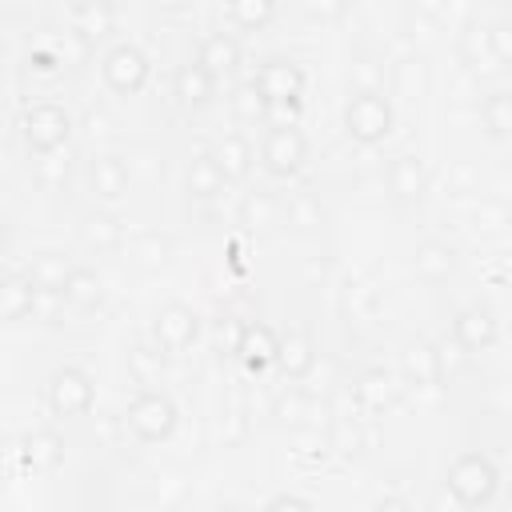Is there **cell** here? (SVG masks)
<instances>
[{
  "label": "cell",
  "instance_id": "6da1fadb",
  "mask_svg": "<svg viewBox=\"0 0 512 512\" xmlns=\"http://www.w3.org/2000/svg\"><path fill=\"white\" fill-rule=\"evenodd\" d=\"M392 124H396V108L392 100L380 92V88H352V96L344 100V132L356 140V144H384L392 136Z\"/></svg>",
  "mask_w": 512,
  "mask_h": 512
},
{
  "label": "cell",
  "instance_id": "7a4b0ae2",
  "mask_svg": "<svg viewBox=\"0 0 512 512\" xmlns=\"http://www.w3.org/2000/svg\"><path fill=\"white\" fill-rule=\"evenodd\" d=\"M444 484L460 508H484V504H492V496L500 488V468L484 452H460L448 464Z\"/></svg>",
  "mask_w": 512,
  "mask_h": 512
},
{
  "label": "cell",
  "instance_id": "3957f363",
  "mask_svg": "<svg viewBox=\"0 0 512 512\" xmlns=\"http://www.w3.org/2000/svg\"><path fill=\"white\" fill-rule=\"evenodd\" d=\"M20 136H24V144H28L32 152L52 156V152H60V148L68 144V136H72V116H68V108L56 104V100H36V104H28V108L20 112Z\"/></svg>",
  "mask_w": 512,
  "mask_h": 512
},
{
  "label": "cell",
  "instance_id": "277c9868",
  "mask_svg": "<svg viewBox=\"0 0 512 512\" xmlns=\"http://www.w3.org/2000/svg\"><path fill=\"white\" fill-rule=\"evenodd\" d=\"M124 420H128V428H132L136 440L160 444V440H168V436L176 432V404H172V396L160 392V388H140V392L128 400Z\"/></svg>",
  "mask_w": 512,
  "mask_h": 512
},
{
  "label": "cell",
  "instance_id": "5b68a950",
  "mask_svg": "<svg viewBox=\"0 0 512 512\" xmlns=\"http://www.w3.org/2000/svg\"><path fill=\"white\" fill-rule=\"evenodd\" d=\"M44 400H48V412L52 416H88L92 404H96V384L84 368L76 364H64V368H52L48 380H44Z\"/></svg>",
  "mask_w": 512,
  "mask_h": 512
},
{
  "label": "cell",
  "instance_id": "8992f818",
  "mask_svg": "<svg viewBox=\"0 0 512 512\" xmlns=\"http://www.w3.org/2000/svg\"><path fill=\"white\" fill-rule=\"evenodd\" d=\"M100 76H104V84H108L116 96H136V92L148 84V76H152V60H148V52H144L140 44L116 40V44L100 56Z\"/></svg>",
  "mask_w": 512,
  "mask_h": 512
},
{
  "label": "cell",
  "instance_id": "52a82bcc",
  "mask_svg": "<svg viewBox=\"0 0 512 512\" xmlns=\"http://www.w3.org/2000/svg\"><path fill=\"white\" fill-rule=\"evenodd\" d=\"M304 160H308V140H304L300 124H268V132L260 140V164L272 176L288 180L304 168Z\"/></svg>",
  "mask_w": 512,
  "mask_h": 512
},
{
  "label": "cell",
  "instance_id": "ba28073f",
  "mask_svg": "<svg viewBox=\"0 0 512 512\" xmlns=\"http://www.w3.org/2000/svg\"><path fill=\"white\" fill-rule=\"evenodd\" d=\"M252 84L264 92L268 108L272 104H300V96H304V68L296 60H288V56H268L256 68Z\"/></svg>",
  "mask_w": 512,
  "mask_h": 512
},
{
  "label": "cell",
  "instance_id": "9c48e42d",
  "mask_svg": "<svg viewBox=\"0 0 512 512\" xmlns=\"http://www.w3.org/2000/svg\"><path fill=\"white\" fill-rule=\"evenodd\" d=\"M196 336H200V316L192 304L172 300L152 316V340L160 352H184L196 344Z\"/></svg>",
  "mask_w": 512,
  "mask_h": 512
},
{
  "label": "cell",
  "instance_id": "30bf717a",
  "mask_svg": "<svg viewBox=\"0 0 512 512\" xmlns=\"http://www.w3.org/2000/svg\"><path fill=\"white\" fill-rule=\"evenodd\" d=\"M496 340H500V320H496V312L488 304H464L452 316V344L464 348L468 356L472 352H488Z\"/></svg>",
  "mask_w": 512,
  "mask_h": 512
},
{
  "label": "cell",
  "instance_id": "8fae6325",
  "mask_svg": "<svg viewBox=\"0 0 512 512\" xmlns=\"http://www.w3.org/2000/svg\"><path fill=\"white\" fill-rule=\"evenodd\" d=\"M232 348H236V356H240V364H244V368L260 372V368L276 364L280 336H276V332H272V324H264V320H244V324L236 328Z\"/></svg>",
  "mask_w": 512,
  "mask_h": 512
},
{
  "label": "cell",
  "instance_id": "7c38bea8",
  "mask_svg": "<svg viewBox=\"0 0 512 512\" xmlns=\"http://www.w3.org/2000/svg\"><path fill=\"white\" fill-rule=\"evenodd\" d=\"M128 184H132V172H128V164H124V156H116V152H96V156L88 160V188H92L96 200L116 204V200L128 196Z\"/></svg>",
  "mask_w": 512,
  "mask_h": 512
},
{
  "label": "cell",
  "instance_id": "4fadbf2b",
  "mask_svg": "<svg viewBox=\"0 0 512 512\" xmlns=\"http://www.w3.org/2000/svg\"><path fill=\"white\" fill-rule=\"evenodd\" d=\"M40 300H44V292H40V284H36L28 272L12 268V272L0 276V316H4L8 324H16V320L40 312Z\"/></svg>",
  "mask_w": 512,
  "mask_h": 512
},
{
  "label": "cell",
  "instance_id": "5bb4252c",
  "mask_svg": "<svg viewBox=\"0 0 512 512\" xmlns=\"http://www.w3.org/2000/svg\"><path fill=\"white\" fill-rule=\"evenodd\" d=\"M20 460L28 472H52L64 464V436L56 428H28L20 436Z\"/></svg>",
  "mask_w": 512,
  "mask_h": 512
},
{
  "label": "cell",
  "instance_id": "9a60e30c",
  "mask_svg": "<svg viewBox=\"0 0 512 512\" xmlns=\"http://www.w3.org/2000/svg\"><path fill=\"white\" fill-rule=\"evenodd\" d=\"M412 272L424 280V284H444L452 272H456V248L440 236H428L412 248Z\"/></svg>",
  "mask_w": 512,
  "mask_h": 512
},
{
  "label": "cell",
  "instance_id": "2e32d148",
  "mask_svg": "<svg viewBox=\"0 0 512 512\" xmlns=\"http://www.w3.org/2000/svg\"><path fill=\"white\" fill-rule=\"evenodd\" d=\"M240 56H244V48H240L236 32L216 28V32H208V36H200L196 60H200L216 80H220V76H228V72H236V68H240Z\"/></svg>",
  "mask_w": 512,
  "mask_h": 512
},
{
  "label": "cell",
  "instance_id": "e0dca14e",
  "mask_svg": "<svg viewBox=\"0 0 512 512\" xmlns=\"http://www.w3.org/2000/svg\"><path fill=\"white\" fill-rule=\"evenodd\" d=\"M388 188L396 200H420L428 192V168L420 152H396L388 160Z\"/></svg>",
  "mask_w": 512,
  "mask_h": 512
},
{
  "label": "cell",
  "instance_id": "ac0fdd59",
  "mask_svg": "<svg viewBox=\"0 0 512 512\" xmlns=\"http://www.w3.org/2000/svg\"><path fill=\"white\" fill-rule=\"evenodd\" d=\"M172 92H176V100L184 108H204L212 100V92H216V76L200 60H184L172 72Z\"/></svg>",
  "mask_w": 512,
  "mask_h": 512
},
{
  "label": "cell",
  "instance_id": "d6986e66",
  "mask_svg": "<svg viewBox=\"0 0 512 512\" xmlns=\"http://www.w3.org/2000/svg\"><path fill=\"white\" fill-rule=\"evenodd\" d=\"M276 364H280V372H284L288 380H304V376L312 372V364H316V340H312V332L288 328V332L280 336Z\"/></svg>",
  "mask_w": 512,
  "mask_h": 512
},
{
  "label": "cell",
  "instance_id": "ffe728a7",
  "mask_svg": "<svg viewBox=\"0 0 512 512\" xmlns=\"http://www.w3.org/2000/svg\"><path fill=\"white\" fill-rule=\"evenodd\" d=\"M80 240L92 252H116L124 244V224H120V216L112 208H92L80 220Z\"/></svg>",
  "mask_w": 512,
  "mask_h": 512
},
{
  "label": "cell",
  "instance_id": "44dd1931",
  "mask_svg": "<svg viewBox=\"0 0 512 512\" xmlns=\"http://www.w3.org/2000/svg\"><path fill=\"white\" fill-rule=\"evenodd\" d=\"M352 392H356L360 408H368V412H384V408H392V404H396L400 384H396V376H392L388 368H364V372L356 376Z\"/></svg>",
  "mask_w": 512,
  "mask_h": 512
},
{
  "label": "cell",
  "instance_id": "7402d4cb",
  "mask_svg": "<svg viewBox=\"0 0 512 512\" xmlns=\"http://www.w3.org/2000/svg\"><path fill=\"white\" fill-rule=\"evenodd\" d=\"M224 172H220V164H216V156L212 152H196L192 160H188V168H184V188H188V196L192 200H216L220 192H224Z\"/></svg>",
  "mask_w": 512,
  "mask_h": 512
},
{
  "label": "cell",
  "instance_id": "603a6c76",
  "mask_svg": "<svg viewBox=\"0 0 512 512\" xmlns=\"http://www.w3.org/2000/svg\"><path fill=\"white\" fill-rule=\"evenodd\" d=\"M212 156H216L224 180H244V176L252 172V160H256L248 136H240V132H224V136L212 144Z\"/></svg>",
  "mask_w": 512,
  "mask_h": 512
},
{
  "label": "cell",
  "instance_id": "cb8c5ba5",
  "mask_svg": "<svg viewBox=\"0 0 512 512\" xmlns=\"http://www.w3.org/2000/svg\"><path fill=\"white\" fill-rule=\"evenodd\" d=\"M64 300L72 308H80V312L100 308L104 304V280H100V272L88 268V264H72V272L64 280Z\"/></svg>",
  "mask_w": 512,
  "mask_h": 512
},
{
  "label": "cell",
  "instance_id": "d4e9b609",
  "mask_svg": "<svg viewBox=\"0 0 512 512\" xmlns=\"http://www.w3.org/2000/svg\"><path fill=\"white\" fill-rule=\"evenodd\" d=\"M68 20H72V32H80L84 40H92V36L112 32L116 12H112V4H108V0H80V4H72V8H68Z\"/></svg>",
  "mask_w": 512,
  "mask_h": 512
},
{
  "label": "cell",
  "instance_id": "484cf974",
  "mask_svg": "<svg viewBox=\"0 0 512 512\" xmlns=\"http://www.w3.org/2000/svg\"><path fill=\"white\" fill-rule=\"evenodd\" d=\"M404 372H408L416 384H440V380H444L440 348H436V344H428V340L408 344V352H404Z\"/></svg>",
  "mask_w": 512,
  "mask_h": 512
},
{
  "label": "cell",
  "instance_id": "4316f807",
  "mask_svg": "<svg viewBox=\"0 0 512 512\" xmlns=\"http://www.w3.org/2000/svg\"><path fill=\"white\" fill-rule=\"evenodd\" d=\"M484 132L496 140H512V88H492L480 104Z\"/></svg>",
  "mask_w": 512,
  "mask_h": 512
},
{
  "label": "cell",
  "instance_id": "83f0119b",
  "mask_svg": "<svg viewBox=\"0 0 512 512\" xmlns=\"http://www.w3.org/2000/svg\"><path fill=\"white\" fill-rule=\"evenodd\" d=\"M272 16H276V4L272 0H232V4H224V20L232 28H240V32H256Z\"/></svg>",
  "mask_w": 512,
  "mask_h": 512
},
{
  "label": "cell",
  "instance_id": "f1b7e54d",
  "mask_svg": "<svg viewBox=\"0 0 512 512\" xmlns=\"http://www.w3.org/2000/svg\"><path fill=\"white\" fill-rule=\"evenodd\" d=\"M68 272H72V264H64V256H56V252H40L28 268V276L40 284V292H52V296H64Z\"/></svg>",
  "mask_w": 512,
  "mask_h": 512
},
{
  "label": "cell",
  "instance_id": "f546056e",
  "mask_svg": "<svg viewBox=\"0 0 512 512\" xmlns=\"http://www.w3.org/2000/svg\"><path fill=\"white\" fill-rule=\"evenodd\" d=\"M276 216H280V204L272 200V192H248L244 200H240V220L252 228V232H260V228H272L276 224Z\"/></svg>",
  "mask_w": 512,
  "mask_h": 512
},
{
  "label": "cell",
  "instance_id": "4dcf8cb0",
  "mask_svg": "<svg viewBox=\"0 0 512 512\" xmlns=\"http://www.w3.org/2000/svg\"><path fill=\"white\" fill-rule=\"evenodd\" d=\"M284 212H288V224H296V228H320L324 224V208H320V200L308 188L292 192L288 204H284Z\"/></svg>",
  "mask_w": 512,
  "mask_h": 512
},
{
  "label": "cell",
  "instance_id": "1f68e13d",
  "mask_svg": "<svg viewBox=\"0 0 512 512\" xmlns=\"http://www.w3.org/2000/svg\"><path fill=\"white\" fill-rule=\"evenodd\" d=\"M396 88L408 92V96H424L428 92V64H424V56H404L396 64Z\"/></svg>",
  "mask_w": 512,
  "mask_h": 512
},
{
  "label": "cell",
  "instance_id": "d6a6232c",
  "mask_svg": "<svg viewBox=\"0 0 512 512\" xmlns=\"http://www.w3.org/2000/svg\"><path fill=\"white\" fill-rule=\"evenodd\" d=\"M236 112H240L244 120H264V124H268V100H264V92H260L252 80L236 88Z\"/></svg>",
  "mask_w": 512,
  "mask_h": 512
},
{
  "label": "cell",
  "instance_id": "836d02e7",
  "mask_svg": "<svg viewBox=\"0 0 512 512\" xmlns=\"http://www.w3.org/2000/svg\"><path fill=\"white\" fill-rule=\"evenodd\" d=\"M464 56H468L476 68H492V64H496V60H492V48H488V24H484V28L472 24V28L464 32Z\"/></svg>",
  "mask_w": 512,
  "mask_h": 512
},
{
  "label": "cell",
  "instance_id": "e575fe53",
  "mask_svg": "<svg viewBox=\"0 0 512 512\" xmlns=\"http://www.w3.org/2000/svg\"><path fill=\"white\" fill-rule=\"evenodd\" d=\"M488 48L496 64H512V20H492L488 24Z\"/></svg>",
  "mask_w": 512,
  "mask_h": 512
},
{
  "label": "cell",
  "instance_id": "d590c367",
  "mask_svg": "<svg viewBox=\"0 0 512 512\" xmlns=\"http://www.w3.org/2000/svg\"><path fill=\"white\" fill-rule=\"evenodd\" d=\"M128 364H132V372H136L140 380H152V372L164 364V352H160V348H132V352H128Z\"/></svg>",
  "mask_w": 512,
  "mask_h": 512
},
{
  "label": "cell",
  "instance_id": "8d00e7d4",
  "mask_svg": "<svg viewBox=\"0 0 512 512\" xmlns=\"http://www.w3.org/2000/svg\"><path fill=\"white\" fill-rule=\"evenodd\" d=\"M260 512H316V508H312L304 496H296V492H280V496H272Z\"/></svg>",
  "mask_w": 512,
  "mask_h": 512
},
{
  "label": "cell",
  "instance_id": "74e56055",
  "mask_svg": "<svg viewBox=\"0 0 512 512\" xmlns=\"http://www.w3.org/2000/svg\"><path fill=\"white\" fill-rule=\"evenodd\" d=\"M372 512H416L404 496H380L376 504H372Z\"/></svg>",
  "mask_w": 512,
  "mask_h": 512
}]
</instances>
